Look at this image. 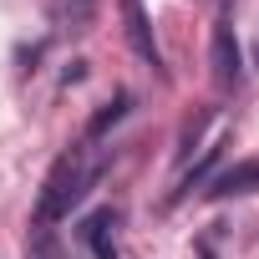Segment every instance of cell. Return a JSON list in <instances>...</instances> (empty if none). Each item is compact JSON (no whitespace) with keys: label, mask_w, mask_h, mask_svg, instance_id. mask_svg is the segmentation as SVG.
<instances>
[{"label":"cell","mask_w":259,"mask_h":259,"mask_svg":"<svg viewBox=\"0 0 259 259\" xmlns=\"http://www.w3.org/2000/svg\"><path fill=\"white\" fill-rule=\"evenodd\" d=\"M51 21H56L61 31H92L97 0H51Z\"/></svg>","instance_id":"cell-6"},{"label":"cell","mask_w":259,"mask_h":259,"mask_svg":"<svg viewBox=\"0 0 259 259\" xmlns=\"http://www.w3.org/2000/svg\"><path fill=\"white\" fill-rule=\"evenodd\" d=\"M198 259H213V249H208V244H198Z\"/></svg>","instance_id":"cell-11"},{"label":"cell","mask_w":259,"mask_h":259,"mask_svg":"<svg viewBox=\"0 0 259 259\" xmlns=\"http://www.w3.org/2000/svg\"><path fill=\"white\" fill-rule=\"evenodd\" d=\"M112 229H117V208H97V213H87V224H81V244H87L97 259H117Z\"/></svg>","instance_id":"cell-5"},{"label":"cell","mask_w":259,"mask_h":259,"mask_svg":"<svg viewBox=\"0 0 259 259\" xmlns=\"http://www.w3.org/2000/svg\"><path fill=\"white\" fill-rule=\"evenodd\" d=\"M203 122H208V112H198V117L183 127V148H178V158H188V153H193V143H198V127H203Z\"/></svg>","instance_id":"cell-10"},{"label":"cell","mask_w":259,"mask_h":259,"mask_svg":"<svg viewBox=\"0 0 259 259\" xmlns=\"http://www.w3.org/2000/svg\"><path fill=\"white\" fill-rule=\"evenodd\" d=\"M122 31H127V46H133L148 66H158L163 71V51H158V41H153V21H148V11H143V0H122Z\"/></svg>","instance_id":"cell-3"},{"label":"cell","mask_w":259,"mask_h":259,"mask_svg":"<svg viewBox=\"0 0 259 259\" xmlns=\"http://www.w3.org/2000/svg\"><path fill=\"white\" fill-rule=\"evenodd\" d=\"M259 188V158H244V163H234V168H224L208 188H203V198H213V203H224V198H239V193H254Z\"/></svg>","instance_id":"cell-4"},{"label":"cell","mask_w":259,"mask_h":259,"mask_svg":"<svg viewBox=\"0 0 259 259\" xmlns=\"http://www.w3.org/2000/svg\"><path fill=\"white\" fill-rule=\"evenodd\" d=\"M229 6H234V0H219V11H224V16H229Z\"/></svg>","instance_id":"cell-12"},{"label":"cell","mask_w":259,"mask_h":259,"mask_svg":"<svg viewBox=\"0 0 259 259\" xmlns=\"http://www.w3.org/2000/svg\"><path fill=\"white\" fill-rule=\"evenodd\" d=\"M102 158H87V148H66L56 163H51V173H46V183H41V198H36V224H56V219H66L87 193H92V183L102 178Z\"/></svg>","instance_id":"cell-1"},{"label":"cell","mask_w":259,"mask_h":259,"mask_svg":"<svg viewBox=\"0 0 259 259\" xmlns=\"http://www.w3.org/2000/svg\"><path fill=\"white\" fill-rule=\"evenodd\" d=\"M26 259H61V244L51 234V224H36L31 239H26Z\"/></svg>","instance_id":"cell-9"},{"label":"cell","mask_w":259,"mask_h":259,"mask_svg":"<svg viewBox=\"0 0 259 259\" xmlns=\"http://www.w3.org/2000/svg\"><path fill=\"white\" fill-rule=\"evenodd\" d=\"M127 107H133V97H127V92H117L112 102H102V112H97V117L87 122V138H92V143H97V138H107L112 127H117V122L127 117Z\"/></svg>","instance_id":"cell-7"},{"label":"cell","mask_w":259,"mask_h":259,"mask_svg":"<svg viewBox=\"0 0 259 259\" xmlns=\"http://www.w3.org/2000/svg\"><path fill=\"white\" fill-rule=\"evenodd\" d=\"M219 153H224V143H213V148H203V158H198V163H193V168H188V173L178 178V188H173V198H168V203H183V198L193 193V183H203V173H208V168L219 163Z\"/></svg>","instance_id":"cell-8"},{"label":"cell","mask_w":259,"mask_h":259,"mask_svg":"<svg viewBox=\"0 0 259 259\" xmlns=\"http://www.w3.org/2000/svg\"><path fill=\"white\" fill-rule=\"evenodd\" d=\"M208 71H213V87L219 92H234L239 76H244V51H239V36L229 21L213 26V41H208Z\"/></svg>","instance_id":"cell-2"}]
</instances>
